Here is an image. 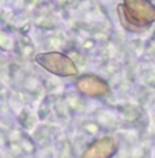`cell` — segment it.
<instances>
[{
	"label": "cell",
	"instance_id": "1",
	"mask_svg": "<svg viewBox=\"0 0 155 158\" xmlns=\"http://www.w3.org/2000/svg\"><path fill=\"white\" fill-rule=\"evenodd\" d=\"M35 63L42 67L45 71L51 72L56 77H76L78 68L75 63L67 55L60 52H44L38 53L34 57Z\"/></svg>",
	"mask_w": 155,
	"mask_h": 158
},
{
	"label": "cell",
	"instance_id": "2",
	"mask_svg": "<svg viewBox=\"0 0 155 158\" xmlns=\"http://www.w3.org/2000/svg\"><path fill=\"white\" fill-rule=\"evenodd\" d=\"M76 86L78 89L82 91L83 94H87V95H102L104 93H106L108 87L101 79L95 78V77H82L78 79L76 82Z\"/></svg>",
	"mask_w": 155,
	"mask_h": 158
},
{
	"label": "cell",
	"instance_id": "3",
	"mask_svg": "<svg viewBox=\"0 0 155 158\" xmlns=\"http://www.w3.org/2000/svg\"><path fill=\"white\" fill-rule=\"evenodd\" d=\"M112 151V143L109 139H102L94 143L86 153L83 158H106Z\"/></svg>",
	"mask_w": 155,
	"mask_h": 158
}]
</instances>
